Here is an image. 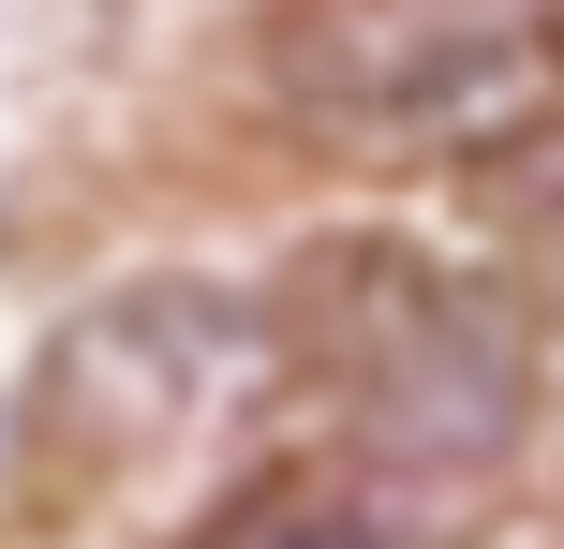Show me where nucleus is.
I'll return each mask as SVG.
<instances>
[{"instance_id": "3", "label": "nucleus", "mask_w": 564, "mask_h": 549, "mask_svg": "<svg viewBox=\"0 0 564 549\" xmlns=\"http://www.w3.org/2000/svg\"><path fill=\"white\" fill-rule=\"evenodd\" d=\"M194 549H387L357 520V491H327V475H268L253 505H224V520H208Z\"/></svg>"}, {"instance_id": "2", "label": "nucleus", "mask_w": 564, "mask_h": 549, "mask_svg": "<svg viewBox=\"0 0 564 549\" xmlns=\"http://www.w3.org/2000/svg\"><path fill=\"white\" fill-rule=\"evenodd\" d=\"M312 297L341 312L327 356H341V402H357L371 446H401V461H490L520 431V342H506V312L476 283H446L416 253H341V267H312Z\"/></svg>"}, {"instance_id": "1", "label": "nucleus", "mask_w": 564, "mask_h": 549, "mask_svg": "<svg viewBox=\"0 0 564 549\" xmlns=\"http://www.w3.org/2000/svg\"><path fill=\"white\" fill-rule=\"evenodd\" d=\"M282 105L341 149H506L564 89V15H460V0H357L268 45Z\"/></svg>"}]
</instances>
